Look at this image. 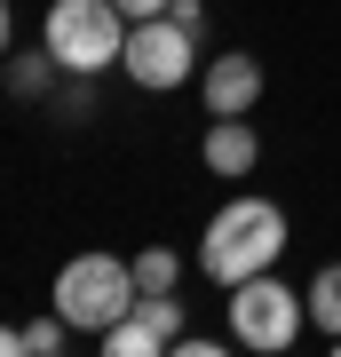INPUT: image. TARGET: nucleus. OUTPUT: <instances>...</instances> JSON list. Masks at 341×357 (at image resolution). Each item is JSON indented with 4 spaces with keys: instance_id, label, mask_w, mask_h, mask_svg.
<instances>
[{
    "instance_id": "f257e3e1",
    "label": "nucleus",
    "mask_w": 341,
    "mask_h": 357,
    "mask_svg": "<svg viewBox=\"0 0 341 357\" xmlns=\"http://www.w3.org/2000/svg\"><path fill=\"white\" fill-rule=\"evenodd\" d=\"M278 255H286V206L278 199H254V191L215 206V222H206V238H199V270L222 294L238 278H254V270H278Z\"/></svg>"
},
{
    "instance_id": "f03ea898",
    "label": "nucleus",
    "mask_w": 341,
    "mask_h": 357,
    "mask_svg": "<svg viewBox=\"0 0 341 357\" xmlns=\"http://www.w3.org/2000/svg\"><path fill=\"white\" fill-rule=\"evenodd\" d=\"M135 262H119V255H79V262H63L56 270V294H48V310H63L72 318V333H112L127 310H135Z\"/></svg>"
},
{
    "instance_id": "7ed1b4c3",
    "label": "nucleus",
    "mask_w": 341,
    "mask_h": 357,
    "mask_svg": "<svg viewBox=\"0 0 341 357\" xmlns=\"http://www.w3.org/2000/svg\"><path fill=\"white\" fill-rule=\"evenodd\" d=\"M230 342L238 349H262V357H278L302 342V326H310V310H302V286H286L278 270H254V278L230 286Z\"/></svg>"
},
{
    "instance_id": "20e7f679",
    "label": "nucleus",
    "mask_w": 341,
    "mask_h": 357,
    "mask_svg": "<svg viewBox=\"0 0 341 357\" xmlns=\"http://www.w3.org/2000/svg\"><path fill=\"white\" fill-rule=\"evenodd\" d=\"M40 40H48V56L63 72H112L119 48H127V16L112 8V0H56Z\"/></svg>"
},
{
    "instance_id": "39448f33",
    "label": "nucleus",
    "mask_w": 341,
    "mask_h": 357,
    "mask_svg": "<svg viewBox=\"0 0 341 357\" xmlns=\"http://www.w3.org/2000/svg\"><path fill=\"white\" fill-rule=\"evenodd\" d=\"M119 72L135 79L143 96H167V88H183V79L199 72V32H190V24H175V16H143V24H127Z\"/></svg>"
},
{
    "instance_id": "423d86ee",
    "label": "nucleus",
    "mask_w": 341,
    "mask_h": 357,
    "mask_svg": "<svg viewBox=\"0 0 341 357\" xmlns=\"http://www.w3.org/2000/svg\"><path fill=\"white\" fill-rule=\"evenodd\" d=\"M175 342H183V302H175V294H135V310L103 333L112 357H159V349H175Z\"/></svg>"
},
{
    "instance_id": "0eeeda50",
    "label": "nucleus",
    "mask_w": 341,
    "mask_h": 357,
    "mask_svg": "<svg viewBox=\"0 0 341 357\" xmlns=\"http://www.w3.org/2000/svg\"><path fill=\"white\" fill-rule=\"evenodd\" d=\"M199 88H206V112H215V119H246L254 103H262V64L230 48V56H215V64H206Z\"/></svg>"
},
{
    "instance_id": "6e6552de",
    "label": "nucleus",
    "mask_w": 341,
    "mask_h": 357,
    "mask_svg": "<svg viewBox=\"0 0 341 357\" xmlns=\"http://www.w3.org/2000/svg\"><path fill=\"white\" fill-rule=\"evenodd\" d=\"M199 151H206V167H215V175H254L262 143H254V128H246V119H215Z\"/></svg>"
},
{
    "instance_id": "1a4fd4ad",
    "label": "nucleus",
    "mask_w": 341,
    "mask_h": 357,
    "mask_svg": "<svg viewBox=\"0 0 341 357\" xmlns=\"http://www.w3.org/2000/svg\"><path fill=\"white\" fill-rule=\"evenodd\" d=\"M302 310H310V326L326 333V342H341V262H326V270L302 286Z\"/></svg>"
},
{
    "instance_id": "9d476101",
    "label": "nucleus",
    "mask_w": 341,
    "mask_h": 357,
    "mask_svg": "<svg viewBox=\"0 0 341 357\" xmlns=\"http://www.w3.org/2000/svg\"><path fill=\"white\" fill-rule=\"evenodd\" d=\"M56 56H48V40H40V48H24V56H8V96H48L56 88Z\"/></svg>"
},
{
    "instance_id": "9b49d317",
    "label": "nucleus",
    "mask_w": 341,
    "mask_h": 357,
    "mask_svg": "<svg viewBox=\"0 0 341 357\" xmlns=\"http://www.w3.org/2000/svg\"><path fill=\"white\" fill-rule=\"evenodd\" d=\"M175 278H183V255H167V246H143L135 255V286L143 294H175Z\"/></svg>"
},
{
    "instance_id": "f8f14e48",
    "label": "nucleus",
    "mask_w": 341,
    "mask_h": 357,
    "mask_svg": "<svg viewBox=\"0 0 341 357\" xmlns=\"http://www.w3.org/2000/svg\"><path fill=\"white\" fill-rule=\"evenodd\" d=\"M63 342H72V318H63V310H48V318H24V357H56Z\"/></svg>"
},
{
    "instance_id": "ddd939ff",
    "label": "nucleus",
    "mask_w": 341,
    "mask_h": 357,
    "mask_svg": "<svg viewBox=\"0 0 341 357\" xmlns=\"http://www.w3.org/2000/svg\"><path fill=\"white\" fill-rule=\"evenodd\" d=\"M56 112H63V119H88V112H96V72H72V88L56 96Z\"/></svg>"
},
{
    "instance_id": "4468645a",
    "label": "nucleus",
    "mask_w": 341,
    "mask_h": 357,
    "mask_svg": "<svg viewBox=\"0 0 341 357\" xmlns=\"http://www.w3.org/2000/svg\"><path fill=\"white\" fill-rule=\"evenodd\" d=\"M167 16H175V24H190V32H206V8H199V0H167Z\"/></svg>"
},
{
    "instance_id": "2eb2a0df",
    "label": "nucleus",
    "mask_w": 341,
    "mask_h": 357,
    "mask_svg": "<svg viewBox=\"0 0 341 357\" xmlns=\"http://www.w3.org/2000/svg\"><path fill=\"white\" fill-rule=\"evenodd\" d=\"M112 8L127 16V24H143V16H167V0H112Z\"/></svg>"
},
{
    "instance_id": "dca6fc26",
    "label": "nucleus",
    "mask_w": 341,
    "mask_h": 357,
    "mask_svg": "<svg viewBox=\"0 0 341 357\" xmlns=\"http://www.w3.org/2000/svg\"><path fill=\"white\" fill-rule=\"evenodd\" d=\"M0 357H24V326H0Z\"/></svg>"
},
{
    "instance_id": "f3484780",
    "label": "nucleus",
    "mask_w": 341,
    "mask_h": 357,
    "mask_svg": "<svg viewBox=\"0 0 341 357\" xmlns=\"http://www.w3.org/2000/svg\"><path fill=\"white\" fill-rule=\"evenodd\" d=\"M8 32H16V24H8V0H0V56H8Z\"/></svg>"
}]
</instances>
